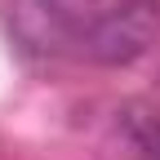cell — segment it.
I'll return each mask as SVG.
<instances>
[{"mask_svg": "<svg viewBox=\"0 0 160 160\" xmlns=\"http://www.w3.org/2000/svg\"><path fill=\"white\" fill-rule=\"evenodd\" d=\"M13 31L40 53L133 62L160 27V0H5Z\"/></svg>", "mask_w": 160, "mask_h": 160, "instance_id": "1", "label": "cell"}, {"mask_svg": "<svg viewBox=\"0 0 160 160\" xmlns=\"http://www.w3.org/2000/svg\"><path fill=\"white\" fill-rule=\"evenodd\" d=\"M133 142L151 160H160V120H133Z\"/></svg>", "mask_w": 160, "mask_h": 160, "instance_id": "2", "label": "cell"}]
</instances>
